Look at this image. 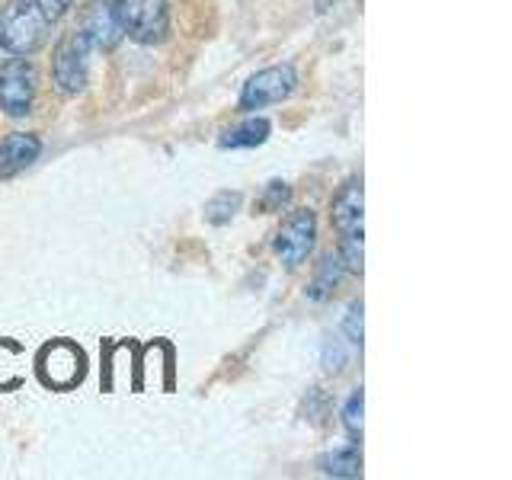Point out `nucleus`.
<instances>
[{
	"label": "nucleus",
	"instance_id": "15",
	"mask_svg": "<svg viewBox=\"0 0 512 480\" xmlns=\"http://www.w3.org/2000/svg\"><path fill=\"white\" fill-rule=\"evenodd\" d=\"M288 199H292V189H288V183L272 180V183L263 189L260 212H263V215H269V212H282V205H288Z\"/></svg>",
	"mask_w": 512,
	"mask_h": 480
},
{
	"label": "nucleus",
	"instance_id": "18",
	"mask_svg": "<svg viewBox=\"0 0 512 480\" xmlns=\"http://www.w3.org/2000/svg\"><path fill=\"white\" fill-rule=\"evenodd\" d=\"M324 368L330 375L343 372V368H346V349H343L340 340H333V336H327V343H324Z\"/></svg>",
	"mask_w": 512,
	"mask_h": 480
},
{
	"label": "nucleus",
	"instance_id": "1",
	"mask_svg": "<svg viewBox=\"0 0 512 480\" xmlns=\"http://www.w3.org/2000/svg\"><path fill=\"white\" fill-rule=\"evenodd\" d=\"M362 208H365V199H362V180H346L343 189L336 192L333 199V228L340 231V260L349 272H362V237H365V228H362Z\"/></svg>",
	"mask_w": 512,
	"mask_h": 480
},
{
	"label": "nucleus",
	"instance_id": "19",
	"mask_svg": "<svg viewBox=\"0 0 512 480\" xmlns=\"http://www.w3.org/2000/svg\"><path fill=\"white\" fill-rule=\"evenodd\" d=\"M32 4L39 7V13L45 16L48 23H58L61 16L71 10V0H32Z\"/></svg>",
	"mask_w": 512,
	"mask_h": 480
},
{
	"label": "nucleus",
	"instance_id": "13",
	"mask_svg": "<svg viewBox=\"0 0 512 480\" xmlns=\"http://www.w3.org/2000/svg\"><path fill=\"white\" fill-rule=\"evenodd\" d=\"M343 272H346V266H343V260H340V253H336V256L327 253L324 260H320V266H317V276H314V282H311V288H308V298H314V301L330 298L333 288L340 285Z\"/></svg>",
	"mask_w": 512,
	"mask_h": 480
},
{
	"label": "nucleus",
	"instance_id": "8",
	"mask_svg": "<svg viewBox=\"0 0 512 480\" xmlns=\"http://www.w3.org/2000/svg\"><path fill=\"white\" fill-rule=\"evenodd\" d=\"M80 39L87 42V48L96 52H112L122 42V29L116 13H112V0H87L84 10H80Z\"/></svg>",
	"mask_w": 512,
	"mask_h": 480
},
{
	"label": "nucleus",
	"instance_id": "14",
	"mask_svg": "<svg viewBox=\"0 0 512 480\" xmlns=\"http://www.w3.org/2000/svg\"><path fill=\"white\" fill-rule=\"evenodd\" d=\"M240 208V192H218L205 202V221L221 228V224H228Z\"/></svg>",
	"mask_w": 512,
	"mask_h": 480
},
{
	"label": "nucleus",
	"instance_id": "9",
	"mask_svg": "<svg viewBox=\"0 0 512 480\" xmlns=\"http://www.w3.org/2000/svg\"><path fill=\"white\" fill-rule=\"evenodd\" d=\"M39 151H42V141L29 132H13L4 138L0 144V176H13L26 170L32 160H39Z\"/></svg>",
	"mask_w": 512,
	"mask_h": 480
},
{
	"label": "nucleus",
	"instance_id": "2",
	"mask_svg": "<svg viewBox=\"0 0 512 480\" xmlns=\"http://www.w3.org/2000/svg\"><path fill=\"white\" fill-rule=\"evenodd\" d=\"M48 36V20L32 0H10L0 10V48L16 58L39 52Z\"/></svg>",
	"mask_w": 512,
	"mask_h": 480
},
{
	"label": "nucleus",
	"instance_id": "11",
	"mask_svg": "<svg viewBox=\"0 0 512 480\" xmlns=\"http://www.w3.org/2000/svg\"><path fill=\"white\" fill-rule=\"evenodd\" d=\"M317 468L327 477H362V452L356 442H346L340 448H330L327 455H320Z\"/></svg>",
	"mask_w": 512,
	"mask_h": 480
},
{
	"label": "nucleus",
	"instance_id": "16",
	"mask_svg": "<svg viewBox=\"0 0 512 480\" xmlns=\"http://www.w3.org/2000/svg\"><path fill=\"white\" fill-rule=\"evenodd\" d=\"M362 404H365L362 391H352L349 400H346V407H343V426H346V432L352 439L362 436Z\"/></svg>",
	"mask_w": 512,
	"mask_h": 480
},
{
	"label": "nucleus",
	"instance_id": "5",
	"mask_svg": "<svg viewBox=\"0 0 512 480\" xmlns=\"http://www.w3.org/2000/svg\"><path fill=\"white\" fill-rule=\"evenodd\" d=\"M317 244V218L311 208H295L292 215L282 221V228L276 234V256L288 266V269H298L304 260L311 256Z\"/></svg>",
	"mask_w": 512,
	"mask_h": 480
},
{
	"label": "nucleus",
	"instance_id": "17",
	"mask_svg": "<svg viewBox=\"0 0 512 480\" xmlns=\"http://www.w3.org/2000/svg\"><path fill=\"white\" fill-rule=\"evenodd\" d=\"M343 333L352 346H362V301H352L343 317Z\"/></svg>",
	"mask_w": 512,
	"mask_h": 480
},
{
	"label": "nucleus",
	"instance_id": "4",
	"mask_svg": "<svg viewBox=\"0 0 512 480\" xmlns=\"http://www.w3.org/2000/svg\"><path fill=\"white\" fill-rule=\"evenodd\" d=\"M36 103V68L26 58L0 64V109L13 119H23Z\"/></svg>",
	"mask_w": 512,
	"mask_h": 480
},
{
	"label": "nucleus",
	"instance_id": "6",
	"mask_svg": "<svg viewBox=\"0 0 512 480\" xmlns=\"http://www.w3.org/2000/svg\"><path fill=\"white\" fill-rule=\"evenodd\" d=\"M295 87H298V74H295L292 64L263 68L244 84V93H240V109L253 112V109H263L272 103H282L295 93Z\"/></svg>",
	"mask_w": 512,
	"mask_h": 480
},
{
	"label": "nucleus",
	"instance_id": "10",
	"mask_svg": "<svg viewBox=\"0 0 512 480\" xmlns=\"http://www.w3.org/2000/svg\"><path fill=\"white\" fill-rule=\"evenodd\" d=\"M42 368H45L48 381L58 384V388H68V384H74L80 378V352L58 343V346H52L45 352Z\"/></svg>",
	"mask_w": 512,
	"mask_h": 480
},
{
	"label": "nucleus",
	"instance_id": "12",
	"mask_svg": "<svg viewBox=\"0 0 512 480\" xmlns=\"http://www.w3.org/2000/svg\"><path fill=\"white\" fill-rule=\"evenodd\" d=\"M272 132L269 119L256 116V119H244L240 125L228 128V132L221 135V148H256V144H263Z\"/></svg>",
	"mask_w": 512,
	"mask_h": 480
},
{
	"label": "nucleus",
	"instance_id": "7",
	"mask_svg": "<svg viewBox=\"0 0 512 480\" xmlns=\"http://www.w3.org/2000/svg\"><path fill=\"white\" fill-rule=\"evenodd\" d=\"M87 42L80 39V32H68L58 45H55V58H52V77H55V87L61 93H80L87 87V71H90V61H87Z\"/></svg>",
	"mask_w": 512,
	"mask_h": 480
},
{
	"label": "nucleus",
	"instance_id": "3",
	"mask_svg": "<svg viewBox=\"0 0 512 480\" xmlns=\"http://www.w3.org/2000/svg\"><path fill=\"white\" fill-rule=\"evenodd\" d=\"M122 36L138 45H157L170 32V7L167 0H112Z\"/></svg>",
	"mask_w": 512,
	"mask_h": 480
}]
</instances>
